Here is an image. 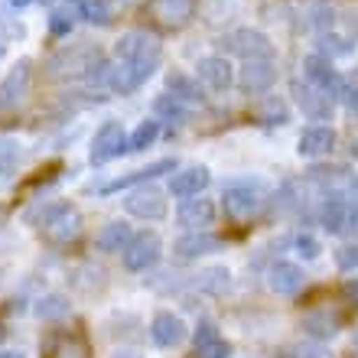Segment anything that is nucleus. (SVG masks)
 Returning <instances> with one entry per match:
<instances>
[{
	"label": "nucleus",
	"instance_id": "bb28decb",
	"mask_svg": "<svg viewBox=\"0 0 358 358\" xmlns=\"http://www.w3.org/2000/svg\"><path fill=\"white\" fill-rule=\"evenodd\" d=\"M303 329L310 332L313 339H332L336 332H339V316H332V313H310L306 320H303Z\"/></svg>",
	"mask_w": 358,
	"mask_h": 358
},
{
	"label": "nucleus",
	"instance_id": "49530a36",
	"mask_svg": "<svg viewBox=\"0 0 358 358\" xmlns=\"http://www.w3.org/2000/svg\"><path fill=\"white\" fill-rule=\"evenodd\" d=\"M114 358H141V355H134V352H117Z\"/></svg>",
	"mask_w": 358,
	"mask_h": 358
},
{
	"label": "nucleus",
	"instance_id": "4be33fe9",
	"mask_svg": "<svg viewBox=\"0 0 358 358\" xmlns=\"http://www.w3.org/2000/svg\"><path fill=\"white\" fill-rule=\"evenodd\" d=\"M208 179L212 176H208L206 166H186V170H179L176 176H173L170 192L179 199H196L199 192L208 186Z\"/></svg>",
	"mask_w": 358,
	"mask_h": 358
},
{
	"label": "nucleus",
	"instance_id": "473e14b6",
	"mask_svg": "<svg viewBox=\"0 0 358 358\" xmlns=\"http://www.w3.org/2000/svg\"><path fill=\"white\" fill-rule=\"evenodd\" d=\"M228 277H231V273H228L225 267H208V271L199 273V287L208 293H225Z\"/></svg>",
	"mask_w": 358,
	"mask_h": 358
},
{
	"label": "nucleus",
	"instance_id": "8fccbe9b",
	"mask_svg": "<svg viewBox=\"0 0 358 358\" xmlns=\"http://www.w3.org/2000/svg\"><path fill=\"white\" fill-rule=\"evenodd\" d=\"M352 358H358V355H352Z\"/></svg>",
	"mask_w": 358,
	"mask_h": 358
},
{
	"label": "nucleus",
	"instance_id": "423d86ee",
	"mask_svg": "<svg viewBox=\"0 0 358 358\" xmlns=\"http://www.w3.org/2000/svg\"><path fill=\"white\" fill-rule=\"evenodd\" d=\"M222 49L225 52H235V56H241L248 62V59H271L273 56V46L271 39L264 36V33H257V29H231L225 39H222Z\"/></svg>",
	"mask_w": 358,
	"mask_h": 358
},
{
	"label": "nucleus",
	"instance_id": "9d476101",
	"mask_svg": "<svg viewBox=\"0 0 358 358\" xmlns=\"http://www.w3.org/2000/svg\"><path fill=\"white\" fill-rule=\"evenodd\" d=\"M124 150H127V137H124L121 121H104L101 127H98V134H94L92 153H88V157H92L94 166H101V163L121 157Z\"/></svg>",
	"mask_w": 358,
	"mask_h": 358
},
{
	"label": "nucleus",
	"instance_id": "b1692460",
	"mask_svg": "<svg viewBox=\"0 0 358 358\" xmlns=\"http://www.w3.org/2000/svg\"><path fill=\"white\" fill-rule=\"evenodd\" d=\"M336 147V131L332 127H306L300 134V157H326Z\"/></svg>",
	"mask_w": 358,
	"mask_h": 358
},
{
	"label": "nucleus",
	"instance_id": "aec40b11",
	"mask_svg": "<svg viewBox=\"0 0 358 358\" xmlns=\"http://www.w3.org/2000/svg\"><path fill=\"white\" fill-rule=\"evenodd\" d=\"M199 78L206 82L212 92H225L231 82H235V72H231V62L225 56H206L199 59Z\"/></svg>",
	"mask_w": 358,
	"mask_h": 358
},
{
	"label": "nucleus",
	"instance_id": "cd10ccee",
	"mask_svg": "<svg viewBox=\"0 0 358 358\" xmlns=\"http://www.w3.org/2000/svg\"><path fill=\"white\" fill-rule=\"evenodd\" d=\"M153 114L160 117V121H170V124H186L189 121V108L182 101H176L173 94H160L157 101H153Z\"/></svg>",
	"mask_w": 358,
	"mask_h": 358
},
{
	"label": "nucleus",
	"instance_id": "c03bdc74",
	"mask_svg": "<svg viewBox=\"0 0 358 358\" xmlns=\"http://www.w3.org/2000/svg\"><path fill=\"white\" fill-rule=\"evenodd\" d=\"M349 153H352V157H355V160H358V131L349 137Z\"/></svg>",
	"mask_w": 358,
	"mask_h": 358
},
{
	"label": "nucleus",
	"instance_id": "4c0bfd02",
	"mask_svg": "<svg viewBox=\"0 0 358 358\" xmlns=\"http://www.w3.org/2000/svg\"><path fill=\"white\" fill-rule=\"evenodd\" d=\"M349 111H355L358 114V82H345V92H342V98H339Z\"/></svg>",
	"mask_w": 358,
	"mask_h": 358
},
{
	"label": "nucleus",
	"instance_id": "0eeeda50",
	"mask_svg": "<svg viewBox=\"0 0 358 358\" xmlns=\"http://www.w3.org/2000/svg\"><path fill=\"white\" fill-rule=\"evenodd\" d=\"M147 17L163 29H182L196 17V0H147Z\"/></svg>",
	"mask_w": 358,
	"mask_h": 358
},
{
	"label": "nucleus",
	"instance_id": "ea45409f",
	"mask_svg": "<svg viewBox=\"0 0 358 358\" xmlns=\"http://www.w3.org/2000/svg\"><path fill=\"white\" fill-rule=\"evenodd\" d=\"M342 296L352 303L358 310V277H352V280H345V287H342Z\"/></svg>",
	"mask_w": 358,
	"mask_h": 358
},
{
	"label": "nucleus",
	"instance_id": "393cba45",
	"mask_svg": "<svg viewBox=\"0 0 358 358\" xmlns=\"http://www.w3.org/2000/svg\"><path fill=\"white\" fill-rule=\"evenodd\" d=\"M166 88H170V94L182 104H202V98H206L202 88H199V82L189 78L186 72H170V76H166Z\"/></svg>",
	"mask_w": 358,
	"mask_h": 358
},
{
	"label": "nucleus",
	"instance_id": "2f4dec72",
	"mask_svg": "<svg viewBox=\"0 0 358 358\" xmlns=\"http://www.w3.org/2000/svg\"><path fill=\"white\" fill-rule=\"evenodd\" d=\"M320 49L322 56L332 59V56H352L355 52V43L352 39H342V36H332V33H322L320 36Z\"/></svg>",
	"mask_w": 358,
	"mask_h": 358
},
{
	"label": "nucleus",
	"instance_id": "09e8293b",
	"mask_svg": "<svg viewBox=\"0 0 358 358\" xmlns=\"http://www.w3.org/2000/svg\"><path fill=\"white\" fill-rule=\"evenodd\" d=\"M0 56H3V46H0Z\"/></svg>",
	"mask_w": 358,
	"mask_h": 358
},
{
	"label": "nucleus",
	"instance_id": "de8ad7c7",
	"mask_svg": "<svg viewBox=\"0 0 358 358\" xmlns=\"http://www.w3.org/2000/svg\"><path fill=\"white\" fill-rule=\"evenodd\" d=\"M0 339H3V326H0Z\"/></svg>",
	"mask_w": 358,
	"mask_h": 358
},
{
	"label": "nucleus",
	"instance_id": "c85d7f7f",
	"mask_svg": "<svg viewBox=\"0 0 358 358\" xmlns=\"http://www.w3.org/2000/svg\"><path fill=\"white\" fill-rule=\"evenodd\" d=\"M69 310H72V303H69V296H62V293H46V296L36 303L39 320H62V316H69Z\"/></svg>",
	"mask_w": 358,
	"mask_h": 358
},
{
	"label": "nucleus",
	"instance_id": "72a5a7b5",
	"mask_svg": "<svg viewBox=\"0 0 358 358\" xmlns=\"http://www.w3.org/2000/svg\"><path fill=\"white\" fill-rule=\"evenodd\" d=\"M72 27H76L72 10H52V13H49V33H52V36H69Z\"/></svg>",
	"mask_w": 358,
	"mask_h": 358
},
{
	"label": "nucleus",
	"instance_id": "37998d69",
	"mask_svg": "<svg viewBox=\"0 0 358 358\" xmlns=\"http://www.w3.org/2000/svg\"><path fill=\"white\" fill-rule=\"evenodd\" d=\"M345 23H349V29L358 36V10H349V13H345Z\"/></svg>",
	"mask_w": 358,
	"mask_h": 358
},
{
	"label": "nucleus",
	"instance_id": "ddd939ff",
	"mask_svg": "<svg viewBox=\"0 0 358 358\" xmlns=\"http://www.w3.org/2000/svg\"><path fill=\"white\" fill-rule=\"evenodd\" d=\"M293 98L300 104V111L306 117H313V121H329L332 117V104L336 101L322 88L310 85V82H293Z\"/></svg>",
	"mask_w": 358,
	"mask_h": 358
},
{
	"label": "nucleus",
	"instance_id": "20e7f679",
	"mask_svg": "<svg viewBox=\"0 0 358 358\" xmlns=\"http://www.w3.org/2000/svg\"><path fill=\"white\" fill-rule=\"evenodd\" d=\"M222 199H225V212L231 218H251L264 206V186L251 182V179H238V182H228Z\"/></svg>",
	"mask_w": 358,
	"mask_h": 358
},
{
	"label": "nucleus",
	"instance_id": "39448f33",
	"mask_svg": "<svg viewBox=\"0 0 358 358\" xmlns=\"http://www.w3.org/2000/svg\"><path fill=\"white\" fill-rule=\"evenodd\" d=\"M303 78H306L310 85L322 88V92L329 94L332 101H339L342 92H345V82H349V78H342L339 72L332 69V59H326L322 52L303 59Z\"/></svg>",
	"mask_w": 358,
	"mask_h": 358
},
{
	"label": "nucleus",
	"instance_id": "1a4fd4ad",
	"mask_svg": "<svg viewBox=\"0 0 358 358\" xmlns=\"http://www.w3.org/2000/svg\"><path fill=\"white\" fill-rule=\"evenodd\" d=\"M163 241L157 231H141V235L131 238V245L124 248V267L127 271H147L160 261Z\"/></svg>",
	"mask_w": 358,
	"mask_h": 358
},
{
	"label": "nucleus",
	"instance_id": "5701e85b",
	"mask_svg": "<svg viewBox=\"0 0 358 358\" xmlns=\"http://www.w3.org/2000/svg\"><path fill=\"white\" fill-rule=\"evenodd\" d=\"M267 283H271L273 293H280V296H293V293L303 290V271L296 264L280 261V264H273L271 271H267Z\"/></svg>",
	"mask_w": 358,
	"mask_h": 358
},
{
	"label": "nucleus",
	"instance_id": "f704fd0d",
	"mask_svg": "<svg viewBox=\"0 0 358 358\" xmlns=\"http://www.w3.org/2000/svg\"><path fill=\"white\" fill-rule=\"evenodd\" d=\"M293 248H296V255L300 257H306V261H313V257H320V241H316V238L313 235H306V231H300V235L293 238Z\"/></svg>",
	"mask_w": 358,
	"mask_h": 358
},
{
	"label": "nucleus",
	"instance_id": "c756f323",
	"mask_svg": "<svg viewBox=\"0 0 358 358\" xmlns=\"http://www.w3.org/2000/svg\"><path fill=\"white\" fill-rule=\"evenodd\" d=\"M76 13L78 17H85L88 23H98V27H108V23H111V10H108L104 0H78Z\"/></svg>",
	"mask_w": 358,
	"mask_h": 358
},
{
	"label": "nucleus",
	"instance_id": "c9c22d12",
	"mask_svg": "<svg viewBox=\"0 0 358 358\" xmlns=\"http://www.w3.org/2000/svg\"><path fill=\"white\" fill-rule=\"evenodd\" d=\"M336 264H339V271H355L358 267V245H345L336 251Z\"/></svg>",
	"mask_w": 358,
	"mask_h": 358
},
{
	"label": "nucleus",
	"instance_id": "4468645a",
	"mask_svg": "<svg viewBox=\"0 0 358 358\" xmlns=\"http://www.w3.org/2000/svg\"><path fill=\"white\" fill-rule=\"evenodd\" d=\"M277 82V66L271 59H248L245 66L238 69V85L245 92H267Z\"/></svg>",
	"mask_w": 358,
	"mask_h": 358
},
{
	"label": "nucleus",
	"instance_id": "412c9836",
	"mask_svg": "<svg viewBox=\"0 0 358 358\" xmlns=\"http://www.w3.org/2000/svg\"><path fill=\"white\" fill-rule=\"evenodd\" d=\"M150 336L157 345L173 349V345H179V342L186 339V322L179 320V316H173V313H157L150 322Z\"/></svg>",
	"mask_w": 358,
	"mask_h": 358
},
{
	"label": "nucleus",
	"instance_id": "a878e982",
	"mask_svg": "<svg viewBox=\"0 0 358 358\" xmlns=\"http://www.w3.org/2000/svg\"><path fill=\"white\" fill-rule=\"evenodd\" d=\"M131 225L127 222H111V225H104L98 231V248L101 251H124V248L131 245Z\"/></svg>",
	"mask_w": 358,
	"mask_h": 358
},
{
	"label": "nucleus",
	"instance_id": "f03ea898",
	"mask_svg": "<svg viewBox=\"0 0 358 358\" xmlns=\"http://www.w3.org/2000/svg\"><path fill=\"white\" fill-rule=\"evenodd\" d=\"M114 56L117 62H131V66H160V39L143 33V29H131L114 43Z\"/></svg>",
	"mask_w": 358,
	"mask_h": 358
},
{
	"label": "nucleus",
	"instance_id": "9b49d317",
	"mask_svg": "<svg viewBox=\"0 0 358 358\" xmlns=\"http://www.w3.org/2000/svg\"><path fill=\"white\" fill-rule=\"evenodd\" d=\"M29 78H33V62L20 59L17 66L10 69L3 82H0V111H13L29 92Z\"/></svg>",
	"mask_w": 358,
	"mask_h": 358
},
{
	"label": "nucleus",
	"instance_id": "79ce46f5",
	"mask_svg": "<svg viewBox=\"0 0 358 358\" xmlns=\"http://www.w3.org/2000/svg\"><path fill=\"white\" fill-rule=\"evenodd\" d=\"M345 199H349L352 206L358 208V176H355V179H349V182H345Z\"/></svg>",
	"mask_w": 358,
	"mask_h": 358
},
{
	"label": "nucleus",
	"instance_id": "6e6552de",
	"mask_svg": "<svg viewBox=\"0 0 358 358\" xmlns=\"http://www.w3.org/2000/svg\"><path fill=\"white\" fill-rule=\"evenodd\" d=\"M43 358H92V345L78 329H56L43 342Z\"/></svg>",
	"mask_w": 358,
	"mask_h": 358
},
{
	"label": "nucleus",
	"instance_id": "a19ab883",
	"mask_svg": "<svg viewBox=\"0 0 358 358\" xmlns=\"http://www.w3.org/2000/svg\"><path fill=\"white\" fill-rule=\"evenodd\" d=\"M296 355L300 358H329L322 349H316V345H303V349H296Z\"/></svg>",
	"mask_w": 358,
	"mask_h": 358
},
{
	"label": "nucleus",
	"instance_id": "dca6fc26",
	"mask_svg": "<svg viewBox=\"0 0 358 358\" xmlns=\"http://www.w3.org/2000/svg\"><path fill=\"white\" fill-rule=\"evenodd\" d=\"M176 218H179V225L192 228V231H206V228L215 222V202H212V199H202V196L186 199V202L179 206Z\"/></svg>",
	"mask_w": 358,
	"mask_h": 358
},
{
	"label": "nucleus",
	"instance_id": "e433bc0d",
	"mask_svg": "<svg viewBox=\"0 0 358 358\" xmlns=\"http://www.w3.org/2000/svg\"><path fill=\"white\" fill-rule=\"evenodd\" d=\"M261 121H264V124H283V121H287V108H283L280 101H273V98H271V101H267V108L261 111Z\"/></svg>",
	"mask_w": 358,
	"mask_h": 358
},
{
	"label": "nucleus",
	"instance_id": "a18cd8bd",
	"mask_svg": "<svg viewBox=\"0 0 358 358\" xmlns=\"http://www.w3.org/2000/svg\"><path fill=\"white\" fill-rule=\"evenodd\" d=\"M0 358H23V352H0Z\"/></svg>",
	"mask_w": 358,
	"mask_h": 358
},
{
	"label": "nucleus",
	"instance_id": "7c9ffc66",
	"mask_svg": "<svg viewBox=\"0 0 358 358\" xmlns=\"http://www.w3.org/2000/svg\"><path fill=\"white\" fill-rule=\"evenodd\" d=\"M160 137V121H141L137 124V131L131 134V141H127V150H147L153 141Z\"/></svg>",
	"mask_w": 358,
	"mask_h": 358
},
{
	"label": "nucleus",
	"instance_id": "a211bd4d",
	"mask_svg": "<svg viewBox=\"0 0 358 358\" xmlns=\"http://www.w3.org/2000/svg\"><path fill=\"white\" fill-rule=\"evenodd\" d=\"M196 355L199 358H228L231 355V345H228L225 339H222V332H218L215 322L202 320L196 326Z\"/></svg>",
	"mask_w": 358,
	"mask_h": 358
},
{
	"label": "nucleus",
	"instance_id": "58836bf2",
	"mask_svg": "<svg viewBox=\"0 0 358 358\" xmlns=\"http://www.w3.org/2000/svg\"><path fill=\"white\" fill-rule=\"evenodd\" d=\"M332 17H336L332 10H326V7H316V10H313V27H316V29H322V33H326V27H332Z\"/></svg>",
	"mask_w": 358,
	"mask_h": 358
},
{
	"label": "nucleus",
	"instance_id": "f8f14e48",
	"mask_svg": "<svg viewBox=\"0 0 358 358\" xmlns=\"http://www.w3.org/2000/svg\"><path fill=\"white\" fill-rule=\"evenodd\" d=\"M124 208H127V215H134V218H143V222H160V218L166 215V199H163L160 189L141 186V189H134L131 196L124 199Z\"/></svg>",
	"mask_w": 358,
	"mask_h": 358
},
{
	"label": "nucleus",
	"instance_id": "7ed1b4c3",
	"mask_svg": "<svg viewBox=\"0 0 358 358\" xmlns=\"http://www.w3.org/2000/svg\"><path fill=\"white\" fill-rule=\"evenodd\" d=\"M320 222L329 235H355L358 231V208L352 206L345 196L332 192L322 199L320 206Z\"/></svg>",
	"mask_w": 358,
	"mask_h": 358
},
{
	"label": "nucleus",
	"instance_id": "f3484780",
	"mask_svg": "<svg viewBox=\"0 0 358 358\" xmlns=\"http://www.w3.org/2000/svg\"><path fill=\"white\" fill-rule=\"evenodd\" d=\"M153 72H157V66H131V62H117V66L111 69L108 85H111L117 94H131V92H137Z\"/></svg>",
	"mask_w": 358,
	"mask_h": 358
},
{
	"label": "nucleus",
	"instance_id": "2eb2a0df",
	"mask_svg": "<svg viewBox=\"0 0 358 358\" xmlns=\"http://www.w3.org/2000/svg\"><path fill=\"white\" fill-rule=\"evenodd\" d=\"M163 173H176V160H157V163H150V166H143V170H134V173H127V176H117L114 182H108V186H101V196H111V192H121V189H131V186H137V182H150V179H157V176H163Z\"/></svg>",
	"mask_w": 358,
	"mask_h": 358
},
{
	"label": "nucleus",
	"instance_id": "6ab92c4d",
	"mask_svg": "<svg viewBox=\"0 0 358 358\" xmlns=\"http://www.w3.org/2000/svg\"><path fill=\"white\" fill-rule=\"evenodd\" d=\"M222 238L218 235H208V231H189V235H182L173 245V251H176V257H182V261H192V257H202V255H212V251H222Z\"/></svg>",
	"mask_w": 358,
	"mask_h": 358
},
{
	"label": "nucleus",
	"instance_id": "f257e3e1",
	"mask_svg": "<svg viewBox=\"0 0 358 358\" xmlns=\"http://www.w3.org/2000/svg\"><path fill=\"white\" fill-rule=\"evenodd\" d=\"M39 222H43L46 241H52V245H69V241H76V238L82 235V215H78V208H72L69 202L46 206Z\"/></svg>",
	"mask_w": 358,
	"mask_h": 358
}]
</instances>
